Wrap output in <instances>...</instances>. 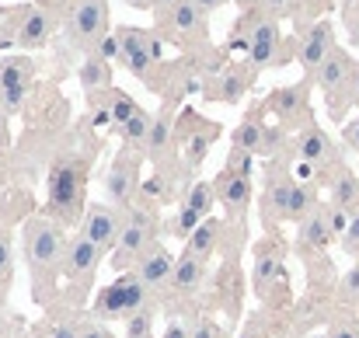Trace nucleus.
<instances>
[{
    "mask_svg": "<svg viewBox=\"0 0 359 338\" xmlns=\"http://www.w3.org/2000/svg\"><path fill=\"white\" fill-rule=\"evenodd\" d=\"M21 244H25L28 272H32V297L39 304H49L56 293V279L63 276L70 237L63 234V224H56L53 217H32L21 230Z\"/></svg>",
    "mask_w": 359,
    "mask_h": 338,
    "instance_id": "f257e3e1",
    "label": "nucleus"
},
{
    "mask_svg": "<svg viewBox=\"0 0 359 338\" xmlns=\"http://www.w3.org/2000/svg\"><path fill=\"white\" fill-rule=\"evenodd\" d=\"M84 171L70 161H60L49 171V217L70 227L84 220Z\"/></svg>",
    "mask_w": 359,
    "mask_h": 338,
    "instance_id": "f03ea898",
    "label": "nucleus"
},
{
    "mask_svg": "<svg viewBox=\"0 0 359 338\" xmlns=\"http://www.w3.org/2000/svg\"><path fill=\"white\" fill-rule=\"evenodd\" d=\"M157 244V217L150 206H133L126 213V227H122V237L112 251V269L116 272H133L136 262Z\"/></svg>",
    "mask_w": 359,
    "mask_h": 338,
    "instance_id": "7ed1b4c3",
    "label": "nucleus"
},
{
    "mask_svg": "<svg viewBox=\"0 0 359 338\" xmlns=\"http://www.w3.org/2000/svg\"><path fill=\"white\" fill-rule=\"evenodd\" d=\"M356 74H359L356 60H353V53L342 49V46H339V49L325 60V67L314 74V84H318L321 95L328 98V115H332L335 122H342L346 112H349V91H353Z\"/></svg>",
    "mask_w": 359,
    "mask_h": 338,
    "instance_id": "20e7f679",
    "label": "nucleus"
},
{
    "mask_svg": "<svg viewBox=\"0 0 359 338\" xmlns=\"http://www.w3.org/2000/svg\"><path fill=\"white\" fill-rule=\"evenodd\" d=\"M140 154L133 150H122L119 157L112 161L109 175H105V196L119 206L122 213L133 210V199L140 196Z\"/></svg>",
    "mask_w": 359,
    "mask_h": 338,
    "instance_id": "39448f33",
    "label": "nucleus"
},
{
    "mask_svg": "<svg viewBox=\"0 0 359 338\" xmlns=\"http://www.w3.org/2000/svg\"><path fill=\"white\" fill-rule=\"evenodd\" d=\"M122 227H126V213L109 206V203H91L84 210V220H81V234L88 241H95L102 251H116L122 237Z\"/></svg>",
    "mask_w": 359,
    "mask_h": 338,
    "instance_id": "423d86ee",
    "label": "nucleus"
},
{
    "mask_svg": "<svg viewBox=\"0 0 359 338\" xmlns=\"http://www.w3.org/2000/svg\"><path fill=\"white\" fill-rule=\"evenodd\" d=\"M335 49H339V42H335V25H332L328 18H321V21H314V25L300 35L297 60H300V67L307 70V77L314 81V74L325 67V60H328Z\"/></svg>",
    "mask_w": 359,
    "mask_h": 338,
    "instance_id": "0eeeda50",
    "label": "nucleus"
},
{
    "mask_svg": "<svg viewBox=\"0 0 359 338\" xmlns=\"http://www.w3.org/2000/svg\"><path fill=\"white\" fill-rule=\"evenodd\" d=\"M105 255H109V251H102L95 241H88L84 234H77V237H70V244H67L63 276H67L70 283H77V286H91Z\"/></svg>",
    "mask_w": 359,
    "mask_h": 338,
    "instance_id": "6e6552de",
    "label": "nucleus"
},
{
    "mask_svg": "<svg viewBox=\"0 0 359 338\" xmlns=\"http://www.w3.org/2000/svg\"><path fill=\"white\" fill-rule=\"evenodd\" d=\"M70 28L77 42L95 49L109 35V0H77L70 11Z\"/></svg>",
    "mask_w": 359,
    "mask_h": 338,
    "instance_id": "1a4fd4ad",
    "label": "nucleus"
},
{
    "mask_svg": "<svg viewBox=\"0 0 359 338\" xmlns=\"http://www.w3.org/2000/svg\"><path fill=\"white\" fill-rule=\"evenodd\" d=\"M244 46H248L251 67H258V70H262V67H272V63L279 60V46H283L279 21H276V18H269V14L255 18V21H251V28H248Z\"/></svg>",
    "mask_w": 359,
    "mask_h": 338,
    "instance_id": "9d476101",
    "label": "nucleus"
},
{
    "mask_svg": "<svg viewBox=\"0 0 359 338\" xmlns=\"http://www.w3.org/2000/svg\"><path fill=\"white\" fill-rule=\"evenodd\" d=\"M297 157L307 164V168H328V164H339V147H335V140L321 129V126H304L300 133H297Z\"/></svg>",
    "mask_w": 359,
    "mask_h": 338,
    "instance_id": "9b49d317",
    "label": "nucleus"
},
{
    "mask_svg": "<svg viewBox=\"0 0 359 338\" xmlns=\"http://www.w3.org/2000/svg\"><path fill=\"white\" fill-rule=\"evenodd\" d=\"M307 91H311V77L300 81V84H290V88H279V91L269 95V109L279 115V126H300V122L311 115Z\"/></svg>",
    "mask_w": 359,
    "mask_h": 338,
    "instance_id": "f8f14e48",
    "label": "nucleus"
},
{
    "mask_svg": "<svg viewBox=\"0 0 359 338\" xmlns=\"http://www.w3.org/2000/svg\"><path fill=\"white\" fill-rule=\"evenodd\" d=\"M213 189H217V199H220V206L227 210V217L244 220V213H248V206H251V196H255L251 178L234 175V171H227V168H224V171L217 175Z\"/></svg>",
    "mask_w": 359,
    "mask_h": 338,
    "instance_id": "ddd939ff",
    "label": "nucleus"
},
{
    "mask_svg": "<svg viewBox=\"0 0 359 338\" xmlns=\"http://www.w3.org/2000/svg\"><path fill=\"white\" fill-rule=\"evenodd\" d=\"M175 262L178 258H171V251L157 241L140 262H136V276H140V283L147 286V290H164V286H171V279H175Z\"/></svg>",
    "mask_w": 359,
    "mask_h": 338,
    "instance_id": "4468645a",
    "label": "nucleus"
},
{
    "mask_svg": "<svg viewBox=\"0 0 359 338\" xmlns=\"http://www.w3.org/2000/svg\"><path fill=\"white\" fill-rule=\"evenodd\" d=\"M283 279V255H279V244L265 241L255 248V269H251V286L262 300H269L272 286Z\"/></svg>",
    "mask_w": 359,
    "mask_h": 338,
    "instance_id": "2eb2a0df",
    "label": "nucleus"
},
{
    "mask_svg": "<svg viewBox=\"0 0 359 338\" xmlns=\"http://www.w3.org/2000/svg\"><path fill=\"white\" fill-rule=\"evenodd\" d=\"M171 143H175V115H171V102L154 115V126H150V136H147V147H143V157H150L157 168L164 164V157L171 154Z\"/></svg>",
    "mask_w": 359,
    "mask_h": 338,
    "instance_id": "dca6fc26",
    "label": "nucleus"
},
{
    "mask_svg": "<svg viewBox=\"0 0 359 338\" xmlns=\"http://www.w3.org/2000/svg\"><path fill=\"white\" fill-rule=\"evenodd\" d=\"M53 28H56L53 14H49V11H42V7H32V11L25 14V21L18 25V42H14V46L39 49V46H46V42H49Z\"/></svg>",
    "mask_w": 359,
    "mask_h": 338,
    "instance_id": "f3484780",
    "label": "nucleus"
},
{
    "mask_svg": "<svg viewBox=\"0 0 359 338\" xmlns=\"http://www.w3.org/2000/svg\"><path fill=\"white\" fill-rule=\"evenodd\" d=\"M116 39H119V46H122V56H150V60L161 63L164 42H161L157 32H147V28H119Z\"/></svg>",
    "mask_w": 359,
    "mask_h": 338,
    "instance_id": "a211bd4d",
    "label": "nucleus"
},
{
    "mask_svg": "<svg viewBox=\"0 0 359 338\" xmlns=\"http://www.w3.org/2000/svg\"><path fill=\"white\" fill-rule=\"evenodd\" d=\"M297 234H300V244L304 248H314V251H325L332 241H335V234H332V224H328V206H318L307 220H300L297 227Z\"/></svg>",
    "mask_w": 359,
    "mask_h": 338,
    "instance_id": "6ab92c4d",
    "label": "nucleus"
},
{
    "mask_svg": "<svg viewBox=\"0 0 359 338\" xmlns=\"http://www.w3.org/2000/svg\"><path fill=\"white\" fill-rule=\"evenodd\" d=\"M203 283H206V262H199V258H192V255H185V251H182V258L175 262L171 290H175V293H182V297H189V293L203 290Z\"/></svg>",
    "mask_w": 359,
    "mask_h": 338,
    "instance_id": "aec40b11",
    "label": "nucleus"
},
{
    "mask_svg": "<svg viewBox=\"0 0 359 338\" xmlns=\"http://www.w3.org/2000/svg\"><path fill=\"white\" fill-rule=\"evenodd\" d=\"M248 84H251V74L244 67H227L217 84H213V102H224V105H241V98L248 95Z\"/></svg>",
    "mask_w": 359,
    "mask_h": 338,
    "instance_id": "412c9836",
    "label": "nucleus"
},
{
    "mask_svg": "<svg viewBox=\"0 0 359 338\" xmlns=\"http://www.w3.org/2000/svg\"><path fill=\"white\" fill-rule=\"evenodd\" d=\"M77 77H81V88H84L91 98L112 91V63H105V60H98V56H88V60L81 63Z\"/></svg>",
    "mask_w": 359,
    "mask_h": 338,
    "instance_id": "4be33fe9",
    "label": "nucleus"
},
{
    "mask_svg": "<svg viewBox=\"0 0 359 338\" xmlns=\"http://www.w3.org/2000/svg\"><path fill=\"white\" fill-rule=\"evenodd\" d=\"M332 206L356 217L359 213V178L349 168H339L335 178H332Z\"/></svg>",
    "mask_w": 359,
    "mask_h": 338,
    "instance_id": "5701e85b",
    "label": "nucleus"
},
{
    "mask_svg": "<svg viewBox=\"0 0 359 338\" xmlns=\"http://www.w3.org/2000/svg\"><path fill=\"white\" fill-rule=\"evenodd\" d=\"M220 234H224V224L220 220H203V227L185 241V255H192V258H199V262H210L213 258V251H217V244H220Z\"/></svg>",
    "mask_w": 359,
    "mask_h": 338,
    "instance_id": "b1692460",
    "label": "nucleus"
},
{
    "mask_svg": "<svg viewBox=\"0 0 359 338\" xmlns=\"http://www.w3.org/2000/svg\"><path fill=\"white\" fill-rule=\"evenodd\" d=\"M95 318L98 321H126V283H122V276H116V283H109L102 293H98V300H95Z\"/></svg>",
    "mask_w": 359,
    "mask_h": 338,
    "instance_id": "393cba45",
    "label": "nucleus"
},
{
    "mask_svg": "<svg viewBox=\"0 0 359 338\" xmlns=\"http://www.w3.org/2000/svg\"><path fill=\"white\" fill-rule=\"evenodd\" d=\"M293 178L286 175V178H276V182H269V189H265V220L272 224V220H286V213H290V196H293Z\"/></svg>",
    "mask_w": 359,
    "mask_h": 338,
    "instance_id": "a878e982",
    "label": "nucleus"
},
{
    "mask_svg": "<svg viewBox=\"0 0 359 338\" xmlns=\"http://www.w3.org/2000/svg\"><path fill=\"white\" fill-rule=\"evenodd\" d=\"M217 203H220V199H217L213 182H192V185L185 189V196H182V206L192 210L199 220H210V213H213Z\"/></svg>",
    "mask_w": 359,
    "mask_h": 338,
    "instance_id": "bb28decb",
    "label": "nucleus"
},
{
    "mask_svg": "<svg viewBox=\"0 0 359 338\" xmlns=\"http://www.w3.org/2000/svg\"><path fill=\"white\" fill-rule=\"evenodd\" d=\"M164 21H168V25H171L178 35H192V32H199V28L206 32V14H203L192 0H182V4H178V7H175V11L164 18Z\"/></svg>",
    "mask_w": 359,
    "mask_h": 338,
    "instance_id": "cd10ccee",
    "label": "nucleus"
},
{
    "mask_svg": "<svg viewBox=\"0 0 359 338\" xmlns=\"http://www.w3.org/2000/svg\"><path fill=\"white\" fill-rule=\"evenodd\" d=\"M32 70L35 63L28 56H11L0 63V91H14V88H25L32 84Z\"/></svg>",
    "mask_w": 359,
    "mask_h": 338,
    "instance_id": "c85d7f7f",
    "label": "nucleus"
},
{
    "mask_svg": "<svg viewBox=\"0 0 359 338\" xmlns=\"http://www.w3.org/2000/svg\"><path fill=\"white\" fill-rule=\"evenodd\" d=\"M318 210V189L314 185H307V182H297L293 185V196H290V213H286V220H307L311 213Z\"/></svg>",
    "mask_w": 359,
    "mask_h": 338,
    "instance_id": "c756f323",
    "label": "nucleus"
},
{
    "mask_svg": "<svg viewBox=\"0 0 359 338\" xmlns=\"http://www.w3.org/2000/svg\"><path fill=\"white\" fill-rule=\"evenodd\" d=\"M150 126H154V115L147 112V109H140V112L133 115L126 126H122V140L129 143V147H147V136H150Z\"/></svg>",
    "mask_w": 359,
    "mask_h": 338,
    "instance_id": "7c9ffc66",
    "label": "nucleus"
},
{
    "mask_svg": "<svg viewBox=\"0 0 359 338\" xmlns=\"http://www.w3.org/2000/svg\"><path fill=\"white\" fill-rule=\"evenodd\" d=\"M262 133H265V126L258 119H244L234 129V147L248 150V154H262Z\"/></svg>",
    "mask_w": 359,
    "mask_h": 338,
    "instance_id": "2f4dec72",
    "label": "nucleus"
},
{
    "mask_svg": "<svg viewBox=\"0 0 359 338\" xmlns=\"http://www.w3.org/2000/svg\"><path fill=\"white\" fill-rule=\"evenodd\" d=\"M105 102H109L105 109H109V115H112V126H119V129L133 119V115L140 112V105H136L126 91H109V98H105Z\"/></svg>",
    "mask_w": 359,
    "mask_h": 338,
    "instance_id": "473e14b6",
    "label": "nucleus"
},
{
    "mask_svg": "<svg viewBox=\"0 0 359 338\" xmlns=\"http://www.w3.org/2000/svg\"><path fill=\"white\" fill-rule=\"evenodd\" d=\"M339 300L349 304V307H359V262L349 272H342V279H339Z\"/></svg>",
    "mask_w": 359,
    "mask_h": 338,
    "instance_id": "72a5a7b5",
    "label": "nucleus"
},
{
    "mask_svg": "<svg viewBox=\"0 0 359 338\" xmlns=\"http://www.w3.org/2000/svg\"><path fill=\"white\" fill-rule=\"evenodd\" d=\"M227 171H234V175H244V178H255V154H248V150H231L227 154V164H224Z\"/></svg>",
    "mask_w": 359,
    "mask_h": 338,
    "instance_id": "f704fd0d",
    "label": "nucleus"
},
{
    "mask_svg": "<svg viewBox=\"0 0 359 338\" xmlns=\"http://www.w3.org/2000/svg\"><path fill=\"white\" fill-rule=\"evenodd\" d=\"M126 338H154V311H143L126 321Z\"/></svg>",
    "mask_w": 359,
    "mask_h": 338,
    "instance_id": "c9c22d12",
    "label": "nucleus"
},
{
    "mask_svg": "<svg viewBox=\"0 0 359 338\" xmlns=\"http://www.w3.org/2000/svg\"><path fill=\"white\" fill-rule=\"evenodd\" d=\"M213 140H203V136H189L185 140V168H199L206 161V150H210Z\"/></svg>",
    "mask_w": 359,
    "mask_h": 338,
    "instance_id": "e433bc0d",
    "label": "nucleus"
},
{
    "mask_svg": "<svg viewBox=\"0 0 359 338\" xmlns=\"http://www.w3.org/2000/svg\"><path fill=\"white\" fill-rule=\"evenodd\" d=\"M286 143V126H265L262 133V154H279Z\"/></svg>",
    "mask_w": 359,
    "mask_h": 338,
    "instance_id": "4c0bfd02",
    "label": "nucleus"
},
{
    "mask_svg": "<svg viewBox=\"0 0 359 338\" xmlns=\"http://www.w3.org/2000/svg\"><path fill=\"white\" fill-rule=\"evenodd\" d=\"M91 56H98V60H105V63H112V60H122V46L116 35H105L95 49H91Z\"/></svg>",
    "mask_w": 359,
    "mask_h": 338,
    "instance_id": "58836bf2",
    "label": "nucleus"
},
{
    "mask_svg": "<svg viewBox=\"0 0 359 338\" xmlns=\"http://www.w3.org/2000/svg\"><path fill=\"white\" fill-rule=\"evenodd\" d=\"M339 244H342V251H346L349 258H356L359 262V213L349 220V230L342 234V241H339Z\"/></svg>",
    "mask_w": 359,
    "mask_h": 338,
    "instance_id": "ea45409f",
    "label": "nucleus"
},
{
    "mask_svg": "<svg viewBox=\"0 0 359 338\" xmlns=\"http://www.w3.org/2000/svg\"><path fill=\"white\" fill-rule=\"evenodd\" d=\"M25 95H28V84H25V88H14V91H0V109L7 115H14L25 105Z\"/></svg>",
    "mask_w": 359,
    "mask_h": 338,
    "instance_id": "a19ab883",
    "label": "nucleus"
},
{
    "mask_svg": "<svg viewBox=\"0 0 359 338\" xmlns=\"http://www.w3.org/2000/svg\"><path fill=\"white\" fill-rule=\"evenodd\" d=\"M349 213H342V210H335L332 203H328V224H332V234H335V241H342V234L349 230Z\"/></svg>",
    "mask_w": 359,
    "mask_h": 338,
    "instance_id": "79ce46f5",
    "label": "nucleus"
},
{
    "mask_svg": "<svg viewBox=\"0 0 359 338\" xmlns=\"http://www.w3.org/2000/svg\"><path fill=\"white\" fill-rule=\"evenodd\" d=\"M328 338H359V325L353 318H339V321L328 328Z\"/></svg>",
    "mask_w": 359,
    "mask_h": 338,
    "instance_id": "37998d69",
    "label": "nucleus"
},
{
    "mask_svg": "<svg viewBox=\"0 0 359 338\" xmlns=\"http://www.w3.org/2000/svg\"><path fill=\"white\" fill-rule=\"evenodd\" d=\"M262 4H265L269 18H283V14H293L300 7V0H262Z\"/></svg>",
    "mask_w": 359,
    "mask_h": 338,
    "instance_id": "c03bdc74",
    "label": "nucleus"
},
{
    "mask_svg": "<svg viewBox=\"0 0 359 338\" xmlns=\"http://www.w3.org/2000/svg\"><path fill=\"white\" fill-rule=\"evenodd\" d=\"M192 338H224V335H220V328L213 321H196L192 325Z\"/></svg>",
    "mask_w": 359,
    "mask_h": 338,
    "instance_id": "a18cd8bd",
    "label": "nucleus"
},
{
    "mask_svg": "<svg viewBox=\"0 0 359 338\" xmlns=\"http://www.w3.org/2000/svg\"><path fill=\"white\" fill-rule=\"evenodd\" d=\"M81 328H84V325H74V321H63V325H56V328L49 332V338H81Z\"/></svg>",
    "mask_w": 359,
    "mask_h": 338,
    "instance_id": "49530a36",
    "label": "nucleus"
},
{
    "mask_svg": "<svg viewBox=\"0 0 359 338\" xmlns=\"http://www.w3.org/2000/svg\"><path fill=\"white\" fill-rule=\"evenodd\" d=\"M81 338H116L102 321H88L84 328H81Z\"/></svg>",
    "mask_w": 359,
    "mask_h": 338,
    "instance_id": "de8ad7c7",
    "label": "nucleus"
},
{
    "mask_svg": "<svg viewBox=\"0 0 359 338\" xmlns=\"http://www.w3.org/2000/svg\"><path fill=\"white\" fill-rule=\"evenodd\" d=\"M11 269V234L0 230V272Z\"/></svg>",
    "mask_w": 359,
    "mask_h": 338,
    "instance_id": "09e8293b",
    "label": "nucleus"
},
{
    "mask_svg": "<svg viewBox=\"0 0 359 338\" xmlns=\"http://www.w3.org/2000/svg\"><path fill=\"white\" fill-rule=\"evenodd\" d=\"M11 147V115L0 109V154Z\"/></svg>",
    "mask_w": 359,
    "mask_h": 338,
    "instance_id": "8fccbe9b",
    "label": "nucleus"
},
{
    "mask_svg": "<svg viewBox=\"0 0 359 338\" xmlns=\"http://www.w3.org/2000/svg\"><path fill=\"white\" fill-rule=\"evenodd\" d=\"M161 338H192V328H189V325H182V321H171V325L164 328V335Z\"/></svg>",
    "mask_w": 359,
    "mask_h": 338,
    "instance_id": "3c124183",
    "label": "nucleus"
},
{
    "mask_svg": "<svg viewBox=\"0 0 359 338\" xmlns=\"http://www.w3.org/2000/svg\"><path fill=\"white\" fill-rule=\"evenodd\" d=\"M192 4H196V7L203 11V14H210V11H220V7H224L227 0H192Z\"/></svg>",
    "mask_w": 359,
    "mask_h": 338,
    "instance_id": "603ef678",
    "label": "nucleus"
},
{
    "mask_svg": "<svg viewBox=\"0 0 359 338\" xmlns=\"http://www.w3.org/2000/svg\"><path fill=\"white\" fill-rule=\"evenodd\" d=\"M178 4H182V0H154V7H157V11L164 14V18H168V14H171V11H175Z\"/></svg>",
    "mask_w": 359,
    "mask_h": 338,
    "instance_id": "864d4df0",
    "label": "nucleus"
},
{
    "mask_svg": "<svg viewBox=\"0 0 359 338\" xmlns=\"http://www.w3.org/2000/svg\"><path fill=\"white\" fill-rule=\"evenodd\" d=\"M349 109H359V74L353 81V91H349Z\"/></svg>",
    "mask_w": 359,
    "mask_h": 338,
    "instance_id": "5fc2aeb1",
    "label": "nucleus"
},
{
    "mask_svg": "<svg viewBox=\"0 0 359 338\" xmlns=\"http://www.w3.org/2000/svg\"><path fill=\"white\" fill-rule=\"evenodd\" d=\"M129 7H140V11H147V7H154V0H126Z\"/></svg>",
    "mask_w": 359,
    "mask_h": 338,
    "instance_id": "6e6d98bb",
    "label": "nucleus"
},
{
    "mask_svg": "<svg viewBox=\"0 0 359 338\" xmlns=\"http://www.w3.org/2000/svg\"><path fill=\"white\" fill-rule=\"evenodd\" d=\"M342 4H346V7H356L359 0H342Z\"/></svg>",
    "mask_w": 359,
    "mask_h": 338,
    "instance_id": "4d7b16f0",
    "label": "nucleus"
}]
</instances>
